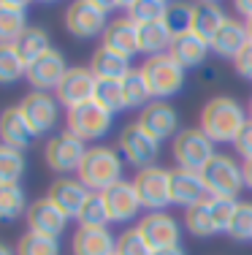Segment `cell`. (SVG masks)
Masks as SVG:
<instances>
[{
  "label": "cell",
  "mask_w": 252,
  "mask_h": 255,
  "mask_svg": "<svg viewBox=\"0 0 252 255\" xmlns=\"http://www.w3.org/2000/svg\"><path fill=\"white\" fill-rule=\"evenodd\" d=\"M244 25H247V33H250V41H252V19H247Z\"/></svg>",
  "instance_id": "c3c4849f"
},
{
  "label": "cell",
  "mask_w": 252,
  "mask_h": 255,
  "mask_svg": "<svg viewBox=\"0 0 252 255\" xmlns=\"http://www.w3.org/2000/svg\"><path fill=\"white\" fill-rule=\"evenodd\" d=\"M19 109L35 136L52 133L60 123V101L52 93H35V90H30L25 98L19 101Z\"/></svg>",
  "instance_id": "7c38bea8"
},
{
  "label": "cell",
  "mask_w": 252,
  "mask_h": 255,
  "mask_svg": "<svg viewBox=\"0 0 252 255\" xmlns=\"http://www.w3.org/2000/svg\"><path fill=\"white\" fill-rule=\"evenodd\" d=\"M95 87H98V79L89 71V65H71L60 87L55 90V98L60 101V106L71 112V109H79L84 103H92Z\"/></svg>",
  "instance_id": "8fae6325"
},
{
  "label": "cell",
  "mask_w": 252,
  "mask_h": 255,
  "mask_svg": "<svg viewBox=\"0 0 252 255\" xmlns=\"http://www.w3.org/2000/svg\"><path fill=\"white\" fill-rule=\"evenodd\" d=\"M209 49H212V46H209L206 41H201L195 33L187 30V33H182V35H173V44H171V49H168V54L187 71V68H198V65L206 63Z\"/></svg>",
  "instance_id": "484cf974"
},
{
  "label": "cell",
  "mask_w": 252,
  "mask_h": 255,
  "mask_svg": "<svg viewBox=\"0 0 252 255\" xmlns=\"http://www.w3.org/2000/svg\"><path fill=\"white\" fill-rule=\"evenodd\" d=\"M214 155H217L214 141L201 128H182L176 133V138L171 141V157L176 163V168H182V171L201 174Z\"/></svg>",
  "instance_id": "277c9868"
},
{
  "label": "cell",
  "mask_w": 252,
  "mask_h": 255,
  "mask_svg": "<svg viewBox=\"0 0 252 255\" xmlns=\"http://www.w3.org/2000/svg\"><path fill=\"white\" fill-rule=\"evenodd\" d=\"M27 27V3L0 0V44H16Z\"/></svg>",
  "instance_id": "d4e9b609"
},
{
  "label": "cell",
  "mask_w": 252,
  "mask_h": 255,
  "mask_svg": "<svg viewBox=\"0 0 252 255\" xmlns=\"http://www.w3.org/2000/svg\"><path fill=\"white\" fill-rule=\"evenodd\" d=\"M35 138L38 136L33 133V128H30V123L25 120L19 103H16V106H5L3 112H0V144L25 152Z\"/></svg>",
  "instance_id": "ffe728a7"
},
{
  "label": "cell",
  "mask_w": 252,
  "mask_h": 255,
  "mask_svg": "<svg viewBox=\"0 0 252 255\" xmlns=\"http://www.w3.org/2000/svg\"><path fill=\"white\" fill-rule=\"evenodd\" d=\"M139 193V201L147 212H166V206H171V168L166 166H149L136 171V177L130 179Z\"/></svg>",
  "instance_id": "9c48e42d"
},
{
  "label": "cell",
  "mask_w": 252,
  "mask_h": 255,
  "mask_svg": "<svg viewBox=\"0 0 252 255\" xmlns=\"http://www.w3.org/2000/svg\"><path fill=\"white\" fill-rule=\"evenodd\" d=\"M111 128H114V114H109L95 101L84 103V106H79V109L65 112V130L74 133V136L84 144L106 138L111 133Z\"/></svg>",
  "instance_id": "ba28073f"
},
{
  "label": "cell",
  "mask_w": 252,
  "mask_h": 255,
  "mask_svg": "<svg viewBox=\"0 0 252 255\" xmlns=\"http://www.w3.org/2000/svg\"><path fill=\"white\" fill-rule=\"evenodd\" d=\"M68 68L71 65H68V60H65V54L52 46L38 63H33L27 68L25 79H27L30 90H35V93H55L60 87V82H63V76L68 74Z\"/></svg>",
  "instance_id": "9a60e30c"
},
{
  "label": "cell",
  "mask_w": 252,
  "mask_h": 255,
  "mask_svg": "<svg viewBox=\"0 0 252 255\" xmlns=\"http://www.w3.org/2000/svg\"><path fill=\"white\" fill-rule=\"evenodd\" d=\"M242 168H244V187L252 190V160H242Z\"/></svg>",
  "instance_id": "f6af8a7d"
},
{
  "label": "cell",
  "mask_w": 252,
  "mask_h": 255,
  "mask_svg": "<svg viewBox=\"0 0 252 255\" xmlns=\"http://www.w3.org/2000/svg\"><path fill=\"white\" fill-rule=\"evenodd\" d=\"M109 8L111 3H100V0H74L65 8V30L74 38H95L103 35V30L109 27Z\"/></svg>",
  "instance_id": "8992f818"
},
{
  "label": "cell",
  "mask_w": 252,
  "mask_h": 255,
  "mask_svg": "<svg viewBox=\"0 0 252 255\" xmlns=\"http://www.w3.org/2000/svg\"><path fill=\"white\" fill-rule=\"evenodd\" d=\"M193 22V5L190 3H168L163 14V25L171 30V35H182L190 30Z\"/></svg>",
  "instance_id": "ab89813d"
},
{
  "label": "cell",
  "mask_w": 252,
  "mask_h": 255,
  "mask_svg": "<svg viewBox=\"0 0 252 255\" xmlns=\"http://www.w3.org/2000/svg\"><path fill=\"white\" fill-rule=\"evenodd\" d=\"M27 76V65L16 44H0V84H14Z\"/></svg>",
  "instance_id": "d6a6232c"
},
{
  "label": "cell",
  "mask_w": 252,
  "mask_h": 255,
  "mask_svg": "<svg viewBox=\"0 0 252 255\" xmlns=\"http://www.w3.org/2000/svg\"><path fill=\"white\" fill-rule=\"evenodd\" d=\"M89 71L95 74L98 82H122L133 68H130V60H125V57H119V54L98 46V49L92 52V57H89Z\"/></svg>",
  "instance_id": "4316f807"
},
{
  "label": "cell",
  "mask_w": 252,
  "mask_h": 255,
  "mask_svg": "<svg viewBox=\"0 0 252 255\" xmlns=\"http://www.w3.org/2000/svg\"><path fill=\"white\" fill-rule=\"evenodd\" d=\"M16 49H19L22 60H25V65L30 68V65L38 63V60L52 49V41H49V35H46L44 27H27L25 35L16 41Z\"/></svg>",
  "instance_id": "4dcf8cb0"
},
{
  "label": "cell",
  "mask_w": 252,
  "mask_h": 255,
  "mask_svg": "<svg viewBox=\"0 0 252 255\" xmlns=\"http://www.w3.org/2000/svg\"><path fill=\"white\" fill-rule=\"evenodd\" d=\"M30 209L27 193L22 185H0V223H14Z\"/></svg>",
  "instance_id": "f546056e"
},
{
  "label": "cell",
  "mask_w": 252,
  "mask_h": 255,
  "mask_svg": "<svg viewBox=\"0 0 252 255\" xmlns=\"http://www.w3.org/2000/svg\"><path fill=\"white\" fill-rule=\"evenodd\" d=\"M0 255H16V250H14V247H8L5 242H0Z\"/></svg>",
  "instance_id": "7dc6e473"
},
{
  "label": "cell",
  "mask_w": 252,
  "mask_h": 255,
  "mask_svg": "<svg viewBox=\"0 0 252 255\" xmlns=\"http://www.w3.org/2000/svg\"><path fill=\"white\" fill-rule=\"evenodd\" d=\"M106 201V209H109V220L119 223V226H128V223L139 220V212L144 209L139 201V193H136L133 182L119 179L117 185H111L106 193H100Z\"/></svg>",
  "instance_id": "2e32d148"
},
{
  "label": "cell",
  "mask_w": 252,
  "mask_h": 255,
  "mask_svg": "<svg viewBox=\"0 0 252 255\" xmlns=\"http://www.w3.org/2000/svg\"><path fill=\"white\" fill-rule=\"evenodd\" d=\"M141 74H144V79H147L155 101H168L176 93H182L184 79H187V71H184L168 52L147 57L141 63Z\"/></svg>",
  "instance_id": "5b68a950"
},
{
  "label": "cell",
  "mask_w": 252,
  "mask_h": 255,
  "mask_svg": "<svg viewBox=\"0 0 252 255\" xmlns=\"http://www.w3.org/2000/svg\"><path fill=\"white\" fill-rule=\"evenodd\" d=\"M250 44V33H247V25L242 19H233L228 16V22L223 25V30L217 33V38L212 41V52L223 60H236L242 49Z\"/></svg>",
  "instance_id": "cb8c5ba5"
},
{
  "label": "cell",
  "mask_w": 252,
  "mask_h": 255,
  "mask_svg": "<svg viewBox=\"0 0 252 255\" xmlns=\"http://www.w3.org/2000/svg\"><path fill=\"white\" fill-rule=\"evenodd\" d=\"M122 90H125V103H128V109H136V112H141L144 106H149V103L155 101L152 90H149L147 79L141 74V68H133L122 79Z\"/></svg>",
  "instance_id": "1f68e13d"
},
{
  "label": "cell",
  "mask_w": 252,
  "mask_h": 255,
  "mask_svg": "<svg viewBox=\"0 0 252 255\" xmlns=\"http://www.w3.org/2000/svg\"><path fill=\"white\" fill-rule=\"evenodd\" d=\"M139 27V52L147 54V57H155V54H166L173 44L171 30L160 22H147V25H136Z\"/></svg>",
  "instance_id": "f1b7e54d"
},
{
  "label": "cell",
  "mask_w": 252,
  "mask_h": 255,
  "mask_svg": "<svg viewBox=\"0 0 252 255\" xmlns=\"http://www.w3.org/2000/svg\"><path fill=\"white\" fill-rule=\"evenodd\" d=\"M247 114H250V120H252V98H250V109H247Z\"/></svg>",
  "instance_id": "681fc988"
},
{
  "label": "cell",
  "mask_w": 252,
  "mask_h": 255,
  "mask_svg": "<svg viewBox=\"0 0 252 255\" xmlns=\"http://www.w3.org/2000/svg\"><path fill=\"white\" fill-rule=\"evenodd\" d=\"M228 22V14L220 3L203 0V3H193V22H190V33H195L201 41H206L212 46V41L217 38V33Z\"/></svg>",
  "instance_id": "7402d4cb"
},
{
  "label": "cell",
  "mask_w": 252,
  "mask_h": 255,
  "mask_svg": "<svg viewBox=\"0 0 252 255\" xmlns=\"http://www.w3.org/2000/svg\"><path fill=\"white\" fill-rule=\"evenodd\" d=\"M136 228L141 231V236L149 242V247L155 253L168 250V247H179V242H182V226L168 212H147L136 223Z\"/></svg>",
  "instance_id": "4fadbf2b"
},
{
  "label": "cell",
  "mask_w": 252,
  "mask_h": 255,
  "mask_svg": "<svg viewBox=\"0 0 252 255\" xmlns=\"http://www.w3.org/2000/svg\"><path fill=\"white\" fill-rule=\"evenodd\" d=\"M166 5L168 3H160V0H130L125 3L128 8V19H133L136 25H147V22H160L166 14Z\"/></svg>",
  "instance_id": "74e56055"
},
{
  "label": "cell",
  "mask_w": 252,
  "mask_h": 255,
  "mask_svg": "<svg viewBox=\"0 0 252 255\" xmlns=\"http://www.w3.org/2000/svg\"><path fill=\"white\" fill-rule=\"evenodd\" d=\"M184 228L195 239H212V236L223 234V228L217 226V217H214V209H212V198L198 204V206L184 209Z\"/></svg>",
  "instance_id": "83f0119b"
},
{
  "label": "cell",
  "mask_w": 252,
  "mask_h": 255,
  "mask_svg": "<svg viewBox=\"0 0 252 255\" xmlns=\"http://www.w3.org/2000/svg\"><path fill=\"white\" fill-rule=\"evenodd\" d=\"M79 228H109V209H106V201L100 193H92L84 204L82 215H79Z\"/></svg>",
  "instance_id": "8d00e7d4"
},
{
  "label": "cell",
  "mask_w": 252,
  "mask_h": 255,
  "mask_svg": "<svg viewBox=\"0 0 252 255\" xmlns=\"http://www.w3.org/2000/svg\"><path fill=\"white\" fill-rule=\"evenodd\" d=\"M117 255H155V250L141 236V231L133 226V228H125L117 236Z\"/></svg>",
  "instance_id": "60d3db41"
},
{
  "label": "cell",
  "mask_w": 252,
  "mask_h": 255,
  "mask_svg": "<svg viewBox=\"0 0 252 255\" xmlns=\"http://www.w3.org/2000/svg\"><path fill=\"white\" fill-rule=\"evenodd\" d=\"M89 196H92V193L82 185L79 177H57L49 185V190H46V198H49L52 204H57L60 209L65 212L68 220H79V215H82V209H84V204H87Z\"/></svg>",
  "instance_id": "e0dca14e"
},
{
  "label": "cell",
  "mask_w": 252,
  "mask_h": 255,
  "mask_svg": "<svg viewBox=\"0 0 252 255\" xmlns=\"http://www.w3.org/2000/svg\"><path fill=\"white\" fill-rule=\"evenodd\" d=\"M209 198L212 196H209L201 174L182 171V168H176V166L171 168V201L176 206L190 209V206H198V204L209 201Z\"/></svg>",
  "instance_id": "44dd1931"
},
{
  "label": "cell",
  "mask_w": 252,
  "mask_h": 255,
  "mask_svg": "<svg viewBox=\"0 0 252 255\" xmlns=\"http://www.w3.org/2000/svg\"><path fill=\"white\" fill-rule=\"evenodd\" d=\"M233 68H236V74L244 79V82H252V41L242 49L236 60H233Z\"/></svg>",
  "instance_id": "7bdbcfd3"
},
{
  "label": "cell",
  "mask_w": 252,
  "mask_h": 255,
  "mask_svg": "<svg viewBox=\"0 0 252 255\" xmlns=\"http://www.w3.org/2000/svg\"><path fill=\"white\" fill-rule=\"evenodd\" d=\"M233 8L239 11V16H244V22L252 19V0H236V3H233Z\"/></svg>",
  "instance_id": "ee69618b"
},
{
  "label": "cell",
  "mask_w": 252,
  "mask_h": 255,
  "mask_svg": "<svg viewBox=\"0 0 252 255\" xmlns=\"http://www.w3.org/2000/svg\"><path fill=\"white\" fill-rule=\"evenodd\" d=\"M74 255H117V236L109 228H76L71 239Z\"/></svg>",
  "instance_id": "603a6c76"
},
{
  "label": "cell",
  "mask_w": 252,
  "mask_h": 255,
  "mask_svg": "<svg viewBox=\"0 0 252 255\" xmlns=\"http://www.w3.org/2000/svg\"><path fill=\"white\" fill-rule=\"evenodd\" d=\"M155 141H166V138H176V133L182 130L179 128V112L171 101H152L149 106H144L139 112V120H136Z\"/></svg>",
  "instance_id": "5bb4252c"
},
{
  "label": "cell",
  "mask_w": 252,
  "mask_h": 255,
  "mask_svg": "<svg viewBox=\"0 0 252 255\" xmlns=\"http://www.w3.org/2000/svg\"><path fill=\"white\" fill-rule=\"evenodd\" d=\"M228 236L233 242H252V201H239L228 226Z\"/></svg>",
  "instance_id": "f35d334b"
},
{
  "label": "cell",
  "mask_w": 252,
  "mask_h": 255,
  "mask_svg": "<svg viewBox=\"0 0 252 255\" xmlns=\"http://www.w3.org/2000/svg\"><path fill=\"white\" fill-rule=\"evenodd\" d=\"M95 103L103 106L109 114H114V117H117L119 112H125L128 103H125L122 82H98V87H95Z\"/></svg>",
  "instance_id": "d590c367"
},
{
  "label": "cell",
  "mask_w": 252,
  "mask_h": 255,
  "mask_svg": "<svg viewBox=\"0 0 252 255\" xmlns=\"http://www.w3.org/2000/svg\"><path fill=\"white\" fill-rule=\"evenodd\" d=\"M233 149L242 160H252V120H247V125L242 128V133L233 141Z\"/></svg>",
  "instance_id": "b9f144b4"
},
{
  "label": "cell",
  "mask_w": 252,
  "mask_h": 255,
  "mask_svg": "<svg viewBox=\"0 0 252 255\" xmlns=\"http://www.w3.org/2000/svg\"><path fill=\"white\" fill-rule=\"evenodd\" d=\"M76 177L89 193H106L111 185L122 179V155L109 144H92Z\"/></svg>",
  "instance_id": "7a4b0ae2"
},
{
  "label": "cell",
  "mask_w": 252,
  "mask_h": 255,
  "mask_svg": "<svg viewBox=\"0 0 252 255\" xmlns=\"http://www.w3.org/2000/svg\"><path fill=\"white\" fill-rule=\"evenodd\" d=\"M155 255H187V253H184L182 245H179V247H168V250H160V253H155Z\"/></svg>",
  "instance_id": "bcb514c9"
},
{
  "label": "cell",
  "mask_w": 252,
  "mask_h": 255,
  "mask_svg": "<svg viewBox=\"0 0 252 255\" xmlns=\"http://www.w3.org/2000/svg\"><path fill=\"white\" fill-rule=\"evenodd\" d=\"M27 171L25 152L0 144V185H19Z\"/></svg>",
  "instance_id": "836d02e7"
},
{
  "label": "cell",
  "mask_w": 252,
  "mask_h": 255,
  "mask_svg": "<svg viewBox=\"0 0 252 255\" xmlns=\"http://www.w3.org/2000/svg\"><path fill=\"white\" fill-rule=\"evenodd\" d=\"M117 147L122 160H128L130 166H136V171L149 166H158V155H160V141H155L139 123H130L119 130Z\"/></svg>",
  "instance_id": "30bf717a"
},
{
  "label": "cell",
  "mask_w": 252,
  "mask_h": 255,
  "mask_svg": "<svg viewBox=\"0 0 252 255\" xmlns=\"http://www.w3.org/2000/svg\"><path fill=\"white\" fill-rule=\"evenodd\" d=\"M16 255H60V242L55 236H44V234H33L25 231L16 242Z\"/></svg>",
  "instance_id": "e575fe53"
},
{
  "label": "cell",
  "mask_w": 252,
  "mask_h": 255,
  "mask_svg": "<svg viewBox=\"0 0 252 255\" xmlns=\"http://www.w3.org/2000/svg\"><path fill=\"white\" fill-rule=\"evenodd\" d=\"M100 46L114 52V54H119V57H125V60L141 54L139 52V27H136V22L128 19V16L111 19L109 27H106L103 35H100Z\"/></svg>",
  "instance_id": "d6986e66"
},
{
  "label": "cell",
  "mask_w": 252,
  "mask_h": 255,
  "mask_svg": "<svg viewBox=\"0 0 252 255\" xmlns=\"http://www.w3.org/2000/svg\"><path fill=\"white\" fill-rule=\"evenodd\" d=\"M87 144L79 141V138L74 136V133L68 130H60L55 136L46 141L44 147V163L49 171H55L57 177H74V174H79L82 168V160L84 155H87Z\"/></svg>",
  "instance_id": "52a82bcc"
},
{
  "label": "cell",
  "mask_w": 252,
  "mask_h": 255,
  "mask_svg": "<svg viewBox=\"0 0 252 255\" xmlns=\"http://www.w3.org/2000/svg\"><path fill=\"white\" fill-rule=\"evenodd\" d=\"M25 223H27V231H33V234H44V236H55V239H60L63 231L68 228V217H65V212L60 209L57 204H52L46 196L30 201Z\"/></svg>",
  "instance_id": "ac0fdd59"
},
{
  "label": "cell",
  "mask_w": 252,
  "mask_h": 255,
  "mask_svg": "<svg viewBox=\"0 0 252 255\" xmlns=\"http://www.w3.org/2000/svg\"><path fill=\"white\" fill-rule=\"evenodd\" d=\"M247 109L233 95H212L201 106L198 128L212 138L214 144H233L242 128L247 125Z\"/></svg>",
  "instance_id": "6da1fadb"
},
{
  "label": "cell",
  "mask_w": 252,
  "mask_h": 255,
  "mask_svg": "<svg viewBox=\"0 0 252 255\" xmlns=\"http://www.w3.org/2000/svg\"><path fill=\"white\" fill-rule=\"evenodd\" d=\"M203 185H206L212 198H225V201H239V193L244 190V168L236 155L217 152L209 160V166L201 171Z\"/></svg>",
  "instance_id": "3957f363"
}]
</instances>
